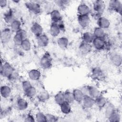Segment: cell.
I'll use <instances>...</instances> for the list:
<instances>
[{"label":"cell","mask_w":122,"mask_h":122,"mask_svg":"<svg viewBox=\"0 0 122 122\" xmlns=\"http://www.w3.org/2000/svg\"><path fill=\"white\" fill-rule=\"evenodd\" d=\"M15 72V70L13 66L9 62H0V73L3 77L8 79Z\"/></svg>","instance_id":"obj_1"},{"label":"cell","mask_w":122,"mask_h":122,"mask_svg":"<svg viewBox=\"0 0 122 122\" xmlns=\"http://www.w3.org/2000/svg\"><path fill=\"white\" fill-rule=\"evenodd\" d=\"M40 65L43 69H49L51 68L52 65V59L51 55L48 52H45L41 58L40 60Z\"/></svg>","instance_id":"obj_2"},{"label":"cell","mask_w":122,"mask_h":122,"mask_svg":"<svg viewBox=\"0 0 122 122\" xmlns=\"http://www.w3.org/2000/svg\"><path fill=\"white\" fill-rule=\"evenodd\" d=\"M27 38V32L23 29H21L15 32L12 40L14 43L16 45H20L22 41Z\"/></svg>","instance_id":"obj_3"},{"label":"cell","mask_w":122,"mask_h":122,"mask_svg":"<svg viewBox=\"0 0 122 122\" xmlns=\"http://www.w3.org/2000/svg\"><path fill=\"white\" fill-rule=\"evenodd\" d=\"M27 9L31 13L34 14H39L41 13V9L40 4L34 1H30L25 4Z\"/></svg>","instance_id":"obj_4"},{"label":"cell","mask_w":122,"mask_h":122,"mask_svg":"<svg viewBox=\"0 0 122 122\" xmlns=\"http://www.w3.org/2000/svg\"><path fill=\"white\" fill-rule=\"evenodd\" d=\"M92 43V47L97 51L103 50L107 47V42L104 39L95 38Z\"/></svg>","instance_id":"obj_5"},{"label":"cell","mask_w":122,"mask_h":122,"mask_svg":"<svg viewBox=\"0 0 122 122\" xmlns=\"http://www.w3.org/2000/svg\"><path fill=\"white\" fill-rule=\"evenodd\" d=\"M109 8L118 13H121L122 9V2L119 0H112L109 1L108 3Z\"/></svg>","instance_id":"obj_6"},{"label":"cell","mask_w":122,"mask_h":122,"mask_svg":"<svg viewBox=\"0 0 122 122\" xmlns=\"http://www.w3.org/2000/svg\"><path fill=\"white\" fill-rule=\"evenodd\" d=\"M11 30L10 28H4L0 34V40L2 43H7L10 41L11 38Z\"/></svg>","instance_id":"obj_7"},{"label":"cell","mask_w":122,"mask_h":122,"mask_svg":"<svg viewBox=\"0 0 122 122\" xmlns=\"http://www.w3.org/2000/svg\"><path fill=\"white\" fill-rule=\"evenodd\" d=\"M93 11L98 15H101L103 11L105 8V3L102 0H95L92 4Z\"/></svg>","instance_id":"obj_8"},{"label":"cell","mask_w":122,"mask_h":122,"mask_svg":"<svg viewBox=\"0 0 122 122\" xmlns=\"http://www.w3.org/2000/svg\"><path fill=\"white\" fill-rule=\"evenodd\" d=\"M77 20L79 25L82 28H87L90 23L91 19L89 15H78Z\"/></svg>","instance_id":"obj_9"},{"label":"cell","mask_w":122,"mask_h":122,"mask_svg":"<svg viewBox=\"0 0 122 122\" xmlns=\"http://www.w3.org/2000/svg\"><path fill=\"white\" fill-rule=\"evenodd\" d=\"M30 30L34 36L38 37L43 34V29L42 26L39 23L34 22L31 26Z\"/></svg>","instance_id":"obj_10"},{"label":"cell","mask_w":122,"mask_h":122,"mask_svg":"<svg viewBox=\"0 0 122 122\" xmlns=\"http://www.w3.org/2000/svg\"><path fill=\"white\" fill-rule=\"evenodd\" d=\"M97 24L98 27L103 30L109 28L111 25L110 20L107 18L102 16L98 17L97 20Z\"/></svg>","instance_id":"obj_11"},{"label":"cell","mask_w":122,"mask_h":122,"mask_svg":"<svg viewBox=\"0 0 122 122\" xmlns=\"http://www.w3.org/2000/svg\"><path fill=\"white\" fill-rule=\"evenodd\" d=\"M37 43L38 45L40 47H46L49 43V38L47 35L43 33L37 37Z\"/></svg>","instance_id":"obj_12"},{"label":"cell","mask_w":122,"mask_h":122,"mask_svg":"<svg viewBox=\"0 0 122 122\" xmlns=\"http://www.w3.org/2000/svg\"><path fill=\"white\" fill-rule=\"evenodd\" d=\"M91 12L90 7L85 3L80 4L77 7V12L78 15H89Z\"/></svg>","instance_id":"obj_13"},{"label":"cell","mask_w":122,"mask_h":122,"mask_svg":"<svg viewBox=\"0 0 122 122\" xmlns=\"http://www.w3.org/2000/svg\"><path fill=\"white\" fill-rule=\"evenodd\" d=\"M92 46L91 43L81 41L79 46V50L83 54L89 53L92 50Z\"/></svg>","instance_id":"obj_14"},{"label":"cell","mask_w":122,"mask_h":122,"mask_svg":"<svg viewBox=\"0 0 122 122\" xmlns=\"http://www.w3.org/2000/svg\"><path fill=\"white\" fill-rule=\"evenodd\" d=\"M81 103L85 108L91 109L94 105V99L89 95H84Z\"/></svg>","instance_id":"obj_15"},{"label":"cell","mask_w":122,"mask_h":122,"mask_svg":"<svg viewBox=\"0 0 122 122\" xmlns=\"http://www.w3.org/2000/svg\"><path fill=\"white\" fill-rule=\"evenodd\" d=\"M104 73L102 70L99 67H96L93 68L91 72V77L94 80L100 81L103 79Z\"/></svg>","instance_id":"obj_16"},{"label":"cell","mask_w":122,"mask_h":122,"mask_svg":"<svg viewBox=\"0 0 122 122\" xmlns=\"http://www.w3.org/2000/svg\"><path fill=\"white\" fill-rule=\"evenodd\" d=\"M52 22L58 23L62 20V16L60 11L57 9H53L50 13Z\"/></svg>","instance_id":"obj_17"},{"label":"cell","mask_w":122,"mask_h":122,"mask_svg":"<svg viewBox=\"0 0 122 122\" xmlns=\"http://www.w3.org/2000/svg\"><path fill=\"white\" fill-rule=\"evenodd\" d=\"M110 61L113 65L116 67H119L122 62V56L119 53H113L111 55Z\"/></svg>","instance_id":"obj_18"},{"label":"cell","mask_w":122,"mask_h":122,"mask_svg":"<svg viewBox=\"0 0 122 122\" xmlns=\"http://www.w3.org/2000/svg\"><path fill=\"white\" fill-rule=\"evenodd\" d=\"M50 35L53 37H56L59 35L61 30L57 23L51 22L49 29Z\"/></svg>","instance_id":"obj_19"},{"label":"cell","mask_w":122,"mask_h":122,"mask_svg":"<svg viewBox=\"0 0 122 122\" xmlns=\"http://www.w3.org/2000/svg\"><path fill=\"white\" fill-rule=\"evenodd\" d=\"M28 77L32 81H38L41 77V71L36 69H33L30 70L28 72Z\"/></svg>","instance_id":"obj_20"},{"label":"cell","mask_w":122,"mask_h":122,"mask_svg":"<svg viewBox=\"0 0 122 122\" xmlns=\"http://www.w3.org/2000/svg\"><path fill=\"white\" fill-rule=\"evenodd\" d=\"M107 103L106 99L102 95L94 99V105L98 108L102 109L104 108Z\"/></svg>","instance_id":"obj_21"},{"label":"cell","mask_w":122,"mask_h":122,"mask_svg":"<svg viewBox=\"0 0 122 122\" xmlns=\"http://www.w3.org/2000/svg\"><path fill=\"white\" fill-rule=\"evenodd\" d=\"M3 20L6 23L9 24L15 20L14 12L12 10L10 9L4 13L3 14Z\"/></svg>","instance_id":"obj_22"},{"label":"cell","mask_w":122,"mask_h":122,"mask_svg":"<svg viewBox=\"0 0 122 122\" xmlns=\"http://www.w3.org/2000/svg\"><path fill=\"white\" fill-rule=\"evenodd\" d=\"M101 95L100 90L94 86L88 85V95L95 99Z\"/></svg>","instance_id":"obj_23"},{"label":"cell","mask_w":122,"mask_h":122,"mask_svg":"<svg viewBox=\"0 0 122 122\" xmlns=\"http://www.w3.org/2000/svg\"><path fill=\"white\" fill-rule=\"evenodd\" d=\"M1 96L5 99L9 98L11 93V89L10 87L7 85H3L1 86L0 90Z\"/></svg>","instance_id":"obj_24"},{"label":"cell","mask_w":122,"mask_h":122,"mask_svg":"<svg viewBox=\"0 0 122 122\" xmlns=\"http://www.w3.org/2000/svg\"><path fill=\"white\" fill-rule=\"evenodd\" d=\"M17 107L20 111H24L26 110L29 106L28 102L25 99L20 97L17 101Z\"/></svg>","instance_id":"obj_25"},{"label":"cell","mask_w":122,"mask_h":122,"mask_svg":"<svg viewBox=\"0 0 122 122\" xmlns=\"http://www.w3.org/2000/svg\"><path fill=\"white\" fill-rule=\"evenodd\" d=\"M72 92L73 95L74 101L79 103H81L84 96L81 90L80 89H75Z\"/></svg>","instance_id":"obj_26"},{"label":"cell","mask_w":122,"mask_h":122,"mask_svg":"<svg viewBox=\"0 0 122 122\" xmlns=\"http://www.w3.org/2000/svg\"><path fill=\"white\" fill-rule=\"evenodd\" d=\"M95 38L93 33L89 31L84 32L81 36L82 41L88 43H92L94 39Z\"/></svg>","instance_id":"obj_27"},{"label":"cell","mask_w":122,"mask_h":122,"mask_svg":"<svg viewBox=\"0 0 122 122\" xmlns=\"http://www.w3.org/2000/svg\"><path fill=\"white\" fill-rule=\"evenodd\" d=\"M61 112L64 114H69L71 111V104L66 101L60 105Z\"/></svg>","instance_id":"obj_28"},{"label":"cell","mask_w":122,"mask_h":122,"mask_svg":"<svg viewBox=\"0 0 122 122\" xmlns=\"http://www.w3.org/2000/svg\"><path fill=\"white\" fill-rule=\"evenodd\" d=\"M93 34L95 38H102V39H105L106 33L104 31V30L99 27H96L94 29Z\"/></svg>","instance_id":"obj_29"},{"label":"cell","mask_w":122,"mask_h":122,"mask_svg":"<svg viewBox=\"0 0 122 122\" xmlns=\"http://www.w3.org/2000/svg\"><path fill=\"white\" fill-rule=\"evenodd\" d=\"M69 43L68 39L64 36L60 37L57 40V44L61 49H66L68 46Z\"/></svg>","instance_id":"obj_30"},{"label":"cell","mask_w":122,"mask_h":122,"mask_svg":"<svg viewBox=\"0 0 122 122\" xmlns=\"http://www.w3.org/2000/svg\"><path fill=\"white\" fill-rule=\"evenodd\" d=\"M104 108V114L105 117L107 118H108L116 110L114 105L112 103H107Z\"/></svg>","instance_id":"obj_31"},{"label":"cell","mask_w":122,"mask_h":122,"mask_svg":"<svg viewBox=\"0 0 122 122\" xmlns=\"http://www.w3.org/2000/svg\"><path fill=\"white\" fill-rule=\"evenodd\" d=\"M10 29L12 32H16L21 29V23L17 19L14 20L10 24Z\"/></svg>","instance_id":"obj_32"},{"label":"cell","mask_w":122,"mask_h":122,"mask_svg":"<svg viewBox=\"0 0 122 122\" xmlns=\"http://www.w3.org/2000/svg\"><path fill=\"white\" fill-rule=\"evenodd\" d=\"M25 95L28 98H33L37 94V91L36 88L33 85L26 91L24 92Z\"/></svg>","instance_id":"obj_33"},{"label":"cell","mask_w":122,"mask_h":122,"mask_svg":"<svg viewBox=\"0 0 122 122\" xmlns=\"http://www.w3.org/2000/svg\"><path fill=\"white\" fill-rule=\"evenodd\" d=\"M37 97L40 102H45L49 100L50 98V94L47 91L44 90L37 93Z\"/></svg>","instance_id":"obj_34"},{"label":"cell","mask_w":122,"mask_h":122,"mask_svg":"<svg viewBox=\"0 0 122 122\" xmlns=\"http://www.w3.org/2000/svg\"><path fill=\"white\" fill-rule=\"evenodd\" d=\"M121 114L116 109L108 118V119L111 122H119L121 120Z\"/></svg>","instance_id":"obj_35"},{"label":"cell","mask_w":122,"mask_h":122,"mask_svg":"<svg viewBox=\"0 0 122 122\" xmlns=\"http://www.w3.org/2000/svg\"><path fill=\"white\" fill-rule=\"evenodd\" d=\"M54 100L56 104H58L59 106L61 105L65 102L63 92H59L57 93L54 97Z\"/></svg>","instance_id":"obj_36"},{"label":"cell","mask_w":122,"mask_h":122,"mask_svg":"<svg viewBox=\"0 0 122 122\" xmlns=\"http://www.w3.org/2000/svg\"><path fill=\"white\" fill-rule=\"evenodd\" d=\"M21 48L25 51H28L31 50V43L30 41L28 39H24L20 45Z\"/></svg>","instance_id":"obj_37"},{"label":"cell","mask_w":122,"mask_h":122,"mask_svg":"<svg viewBox=\"0 0 122 122\" xmlns=\"http://www.w3.org/2000/svg\"><path fill=\"white\" fill-rule=\"evenodd\" d=\"M63 95L65 101L70 103V104L74 102L73 95L72 92L69 90L65 91L63 92Z\"/></svg>","instance_id":"obj_38"},{"label":"cell","mask_w":122,"mask_h":122,"mask_svg":"<svg viewBox=\"0 0 122 122\" xmlns=\"http://www.w3.org/2000/svg\"><path fill=\"white\" fill-rule=\"evenodd\" d=\"M35 121L38 122H47V118L46 114L43 112H39L36 113L35 116Z\"/></svg>","instance_id":"obj_39"},{"label":"cell","mask_w":122,"mask_h":122,"mask_svg":"<svg viewBox=\"0 0 122 122\" xmlns=\"http://www.w3.org/2000/svg\"><path fill=\"white\" fill-rule=\"evenodd\" d=\"M55 4L60 8H65L69 3V1L65 0H58L54 1Z\"/></svg>","instance_id":"obj_40"},{"label":"cell","mask_w":122,"mask_h":122,"mask_svg":"<svg viewBox=\"0 0 122 122\" xmlns=\"http://www.w3.org/2000/svg\"><path fill=\"white\" fill-rule=\"evenodd\" d=\"M32 85L30 83V82L29 81H24L21 83V87L22 88V90L24 92L27 90L28 89H29L31 86H32Z\"/></svg>","instance_id":"obj_41"},{"label":"cell","mask_w":122,"mask_h":122,"mask_svg":"<svg viewBox=\"0 0 122 122\" xmlns=\"http://www.w3.org/2000/svg\"><path fill=\"white\" fill-rule=\"evenodd\" d=\"M46 118H47V122H56L58 121L57 118L51 114H46Z\"/></svg>","instance_id":"obj_42"},{"label":"cell","mask_w":122,"mask_h":122,"mask_svg":"<svg viewBox=\"0 0 122 122\" xmlns=\"http://www.w3.org/2000/svg\"><path fill=\"white\" fill-rule=\"evenodd\" d=\"M24 122H34L35 121V117H34L31 114H28L24 118Z\"/></svg>","instance_id":"obj_43"},{"label":"cell","mask_w":122,"mask_h":122,"mask_svg":"<svg viewBox=\"0 0 122 122\" xmlns=\"http://www.w3.org/2000/svg\"><path fill=\"white\" fill-rule=\"evenodd\" d=\"M88 85H86L83 86L81 89H80L84 95H88Z\"/></svg>","instance_id":"obj_44"},{"label":"cell","mask_w":122,"mask_h":122,"mask_svg":"<svg viewBox=\"0 0 122 122\" xmlns=\"http://www.w3.org/2000/svg\"><path fill=\"white\" fill-rule=\"evenodd\" d=\"M7 0H0V6L1 8H5L7 5Z\"/></svg>","instance_id":"obj_45"}]
</instances>
